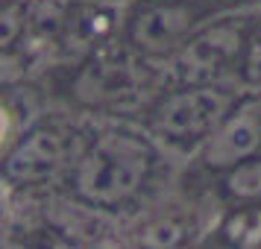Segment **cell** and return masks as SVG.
I'll return each instance as SVG.
<instances>
[{
    "label": "cell",
    "mask_w": 261,
    "mask_h": 249,
    "mask_svg": "<svg viewBox=\"0 0 261 249\" xmlns=\"http://www.w3.org/2000/svg\"><path fill=\"white\" fill-rule=\"evenodd\" d=\"M244 44V36L235 24H217L208 26L191 38L179 53V71L188 79H202L208 73L220 71L226 62L238 56V50Z\"/></svg>",
    "instance_id": "cell-5"
},
{
    "label": "cell",
    "mask_w": 261,
    "mask_h": 249,
    "mask_svg": "<svg viewBox=\"0 0 261 249\" xmlns=\"http://www.w3.org/2000/svg\"><path fill=\"white\" fill-rule=\"evenodd\" d=\"M68 158V138L59 129H33L3 161L12 182H38L59 170Z\"/></svg>",
    "instance_id": "cell-4"
},
{
    "label": "cell",
    "mask_w": 261,
    "mask_h": 249,
    "mask_svg": "<svg viewBox=\"0 0 261 249\" xmlns=\"http://www.w3.org/2000/svg\"><path fill=\"white\" fill-rule=\"evenodd\" d=\"M153 164L150 144L129 132H109L91 144L76 167L80 197L97 205H115L129 200L141 188L144 176Z\"/></svg>",
    "instance_id": "cell-1"
},
{
    "label": "cell",
    "mask_w": 261,
    "mask_h": 249,
    "mask_svg": "<svg viewBox=\"0 0 261 249\" xmlns=\"http://www.w3.org/2000/svg\"><path fill=\"white\" fill-rule=\"evenodd\" d=\"M185 240V229L176 220H155L153 226H147L141 235L144 249H176Z\"/></svg>",
    "instance_id": "cell-9"
},
{
    "label": "cell",
    "mask_w": 261,
    "mask_h": 249,
    "mask_svg": "<svg viewBox=\"0 0 261 249\" xmlns=\"http://www.w3.org/2000/svg\"><path fill=\"white\" fill-rule=\"evenodd\" d=\"M244 76H247L249 82L261 85V44H255V47L249 50L247 65H244Z\"/></svg>",
    "instance_id": "cell-10"
},
{
    "label": "cell",
    "mask_w": 261,
    "mask_h": 249,
    "mask_svg": "<svg viewBox=\"0 0 261 249\" xmlns=\"http://www.w3.org/2000/svg\"><path fill=\"white\" fill-rule=\"evenodd\" d=\"M261 147V115L252 108L238 112L235 118L223 120L205 147V161L212 167H235L258 153Z\"/></svg>",
    "instance_id": "cell-6"
},
{
    "label": "cell",
    "mask_w": 261,
    "mask_h": 249,
    "mask_svg": "<svg viewBox=\"0 0 261 249\" xmlns=\"http://www.w3.org/2000/svg\"><path fill=\"white\" fill-rule=\"evenodd\" d=\"M223 237L238 249L261 246V208H244V211H235L223 226Z\"/></svg>",
    "instance_id": "cell-7"
},
{
    "label": "cell",
    "mask_w": 261,
    "mask_h": 249,
    "mask_svg": "<svg viewBox=\"0 0 261 249\" xmlns=\"http://www.w3.org/2000/svg\"><path fill=\"white\" fill-rule=\"evenodd\" d=\"M194 24L197 9H191L188 0H162L132 18L129 41L147 53H167L194 30Z\"/></svg>",
    "instance_id": "cell-3"
},
{
    "label": "cell",
    "mask_w": 261,
    "mask_h": 249,
    "mask_svg": "<svg viewBox=\"0 0 261 249\" xmlns=\"http://www.w3.org/2000/svg\"><path fill=\"white\" fill-rule=\"evenodd\" d=\"M226 190L238 200H261V158H247L232 167Z\"/></svg>",
    "instance_id": "cell-8"
},
{
    "label": "cell",
    "mask_w": 261,
    "mask_h": 249,
    "mask_svg": "<svg viewBox=\"0 0 261 249\" xmlns=\"http://www.w3.org/2000/svg\"><path fill=\"white\" fill-rule=\"evenodd\" d=\"M229 100L214 88H185L167 97L155 112V126L167 138H200L223 120Z\"/></svg>",
    "instance_id": "cell-2"
}]
</instances>
